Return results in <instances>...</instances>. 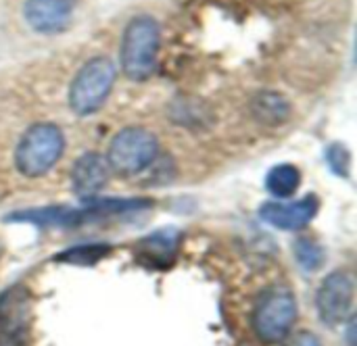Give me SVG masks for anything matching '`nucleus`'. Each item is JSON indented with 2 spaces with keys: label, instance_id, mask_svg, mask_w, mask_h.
I'll return each instance as SVG.
<instances>
[{
  "label": "nucleus",
  "instance_id": "f257e3e1",
  "mask_svg": "<svg viewBox=\"0 0 357 346\" xmlns=\"http://www.w3.org/2000/svg\"><path fill=\"white\" fill-rule=\"evenodd\" d=\"M161 44V29L151 15L134 17L121 36L119 65L126 77L134 81L149 79L157 69V52Z\"/></svg>",
  "mask_w": 357,
  "mask_h": 346
},
{
  "label": "nucleus",
  "instance_id": "f03ea898",
  "mask_svg": "<svg viewBox=\"0 0 357 346\" xmlns=\"http://www.w3.org/2000/svg\"><path fill=\"white\" fill-rule=\"evenodd\" d=\"M115 65L107 56H94L82 65L69 86V107L75 115L96 113L109 98L115 84Z\"/></svg>",
  "mask_w": 357,
  "mask_h": 346
},
{
  "label": "nucleus",
  "instance_id": "7ed1b4c3",
  "mask_svg": "<svg viewBox=\"0 0 357 346\" xmlns=\"http://www.w3.org/2000/svg\"><path fill=\"white\" fill-rule=\"evenodd\" d=\"M63 148L65 138L56 125L36 123L23 134L15 150V165L25 178H40L61 159Z\"/></svg>",
  "mask_w": 357,
  "mask_h": 346
},
{
  "label": "nucleus",
  "instance_id": "20e7f679",
  "mask_svg": "<svg viewBox=\"0 0 357 346\" xmlns=\"http://www.w3.org/2000/svg\"><path fill=\"white\" fill-rule=\"evenodd\" d=\"M159 155L157 138L142 127H128L121 129L109 144L107 163L117 173L132 175L146 169Z\"/></svg>",
  "mask_w": 357,
  "mask_h": 346
},
{
  "label": "nucleus",
  "instance_id": "39448f33",
  "mask_svg": "<svg viewBox=\"0 0 357 346\" xmlns=\"http://www.w3.org/2000/svg\"><path fill=\"white\" fill-rule=\"evenodd\" d=\"M295 320H297V303L293 294L289 290L276 288L261 297L255 309L253 328L261 343L278 345L291 334Z\"/></svg>",
  "mask_w": 357,
  "mask_h": 346
},
{
  "label": "nucleus",
  "instance_id": "423d86ee",
  "mask_svg": "<svg viewBox=\"0 0 357 346\" xmlns=\"http://www.w3.org/2000/svg\"><path fill=\"white\" fill-rule=\"evenodd\" d=\"M320 320L328 326L343 324L354 307V278L347 272H333L316 297Z\"/></svg>",
  "mask_w": 357,
  "mask_h": 346
},
{
  "label": "nucleus",
  "instance_id": "0eeeda50",
  "mask_svg": "<svg viewBox=\"0 0 357 346\" xmlns=\"http://www.w3.org/2000/svg\"><path fill=\"white\" fill-rule=\"evenodd\" d=\"M31 326L29 294L23 286H13L0 297V332L15 346H25Z\"/></svg>",
  "mask_w": 357,
  "mask_h": 346
},
{
  "label": "nucleus",
  "instance_id": "6e6552de",
  "mask_svg": "<svg viewBox=\"0 0 357 346\" xmlns=\"http://www.w3.org/2000/svg\"><path fill=\"white\" fill-rule=\"evenodd\" d=\"M318 209H320V200L314 194H310L291 205L289 203H266L259 209V215L272 228L293 232V230L305 228L318 215Z\"/></svg>",
  "mask_w": 357,
  "mask_h": 346
},
{
  "label": "nucleus",
  "instance_id": "1a4fd4ad",
  "mask_svg": "<svg viewBox=\"0 0 357 346\" xmlns=\"http://www.w3.org/2000/svg\"><path fill=\"white\" fill-rule=\"evenodd\" d=\"M25 23L38 33H61L71 23L69 0H25L23 4Z\"/></svg>",
  "mask_w": 357,
  "mask_h": 346
},
{
  "label": "nucleus",
  "instance_id": "9d476101",
  "mask_svg": "<svg viewBox=\"0 0 357 346\" xmlns=\"http://www.w3.org/2000/svg\"><path fill=\"white\" fill-rule=\"evenodd\" d=\"M109 180V163L107 157L98 152H86L79 157L71 171L73 190L79 196H92L96 194Z\"/></svg>",
  "mask_w": 357,
  "mask_h": 346
},
{
  "label": "nucleus",
  "instance_id": "9b49d317",
  "mask_svg": "<svg viewBox=\"0 0 357 346\" xmlns=\"http://www.w3.org/2000/svg\"><path fill=\"white\" fill-rule=\"evenodd\" d=\"M251 111L255 119H259L266 125H278L289 119L291 104L289 100L278 92H259L251 100Z\"/></svg>",
  "mask_w": 357,
  "mask_h": 346
},
{
  "label": "nucleus",
  "instance_id": "f8f14e48",
  "mask_svg": "<svg viewBox=\"0 0 357 346\" xmlns=\"http://www.w3.org/2000/svg\"><path fill=\"white\" fill-rule=\"evenodd\" d=\"M299 186H301V173L295 165H289V163L276 165L274 169H270V173L266 178V188L276 198L293 196Z\"/></svg>",
  "mask_w": 357,
  "mask_h": 346
},
{
  "label": "nucleus",
  "instance_id": "ddd939ff",
  "mask_svg": "<svg viewBox=\"0 0 357 346\" xmlns=\"http://www.w3.org/2000/svg\"><path fill=\"white\" fill-rule=\"evenodd\" d=\"M176 244H178V232L161 230V232H155L153 236H149L142 246H144L146 255H151L153 263H169L176 253Z\"/></svg>",
  "mask_w": 357,
  "mask_h": 346
},
{
  "label": "nucleus",
  "instance_id": "4468645a",
  "mask_svg": "<svg viewBox=\"0 0 357 346\" xmlns=\"http://www.w3.org/2000/svg\"><path fill=\"white\" fill-rule=\"evenodd\" d=\"M109 253H111V249L105 246V244H98V246L96 244L94 246H73V249L56 255L54 261H63V263H69V265H84L86 267V265L98 263Z\"/></svg>",
  "mask_w": 357,
  "mask_h": 346
},
{
  "label": "nucleus",
  "instance_id": "2eb2a0df",
  "mask_svg": "<svg viewBox=\"0 0 357 346\" xmlns=\"http://www.w3.org/2000/svg\"><path fill=\"white\" fill-rule=\"evenodd\" d=\"M295 257L303 272H318L324 263V251L312 238H299L295 242Z\"/></svg>",
  "mask_w": 357,
  "mask_h": 346
},
{
  "label": "nucleus",
  "instance_id": "dca6fc26",
  "mask_svg": "<svg viewBox=\"0 0 357 346\" xmlns=\"http://www.w3.org/2000/svg\"><path fill=\"white\" fill-rule=\"evenodd\" d=\"M326 161L328 165L333 167L335 173L347 178L349 175V169H351V152L347 150L345 144H331L326 148Z\"/></svg>",
  "mask_w": 357,
  "mask_h": 346
},
{
  "label": "nucleus",
  "instance_id": "f3484780",
  "mask_svg": "<svg viewBox=\"0 0 357 346\" xmlns=\"http://www.w3.org/2000/svg\"><path fill=\"white\" fill-rule=\"evenodd\" d=\"M289 346H322V345H320V340H318V336H316V334H312V332H301V334H297V336L291 340V345Z\"/></svg>",
  "mask_w": 357,
  "mask_h": 346
},
{
  "label": "nucleus",
  "instance_id": "a211bd4d",
  "mask_svg": "<svg viewBox=\"0 0 357 346\" xmlns=\"http://www.w3.org/2000/svg\"><path fill=\"white\" fill-rule=\"evenodd\" d=\"M0 346H6V338L2 336V332H0Z\"/></svg>",
  "mask_w": 357,
  "mask_h": 346
}]
</instances>
